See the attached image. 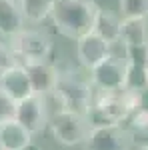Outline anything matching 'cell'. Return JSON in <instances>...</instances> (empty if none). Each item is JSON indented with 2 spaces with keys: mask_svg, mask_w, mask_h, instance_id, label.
Segmentation results:
<instances>
[{
  "mask_svg": "<svg viewBox=\"0 0 148 150\" xmlns=\"http://www.w3.org/2000/svg\"><path fill=\"white\" fill-rule=\"evenodd\" d=\"M146 70H148V62H146Z\"/></svg>",
  "mask_w": 148,
  "mask_h": 150,
  "instance_id": "obj_24",
  "label": "cell"
},
{
  "mask_svg": "<svg viewBox=\"0 0 148 150\" xmlns=\"http://www.w3.org/2000/svg\"><path fill=\"white\" fill-rule=\"evenodd\" d=\"M16 116V102L0 88V124Z\"/></svg>",
  "mask_w": 148,
  "mask_h": 150,
  "instance_id": "obj_22",
  "label": "cell"
},
{
  "mask_svg": "<svg viewBox=\"0 0 148 150\" xmlns=\"http://www.w3.org/2000/svg\"><path fill=\"white\" fill-rule=\"evenodd\" d=\"M0 150H2V148H0Z\"/></svg>",
  "mask_w": 148,
  "mask_h": 150,
  "instance_id": "obj_25",
  "label": "cell"
},
{
  "mask_svg": "<svg viewBox=\"0 0 148 150\" xmlns=\"http://www.w3.org/2000/svg\"><path fill=\"white\" fill-rule=\"evenodd\" d=\"M18 0H0V34L10 40L26 26Z\"/></svg>",
  "mask_w": 148,
  "mask_h": 150,
  "instance_id": "obj_13",
  "label": "cell"
},
{
  "mask_svg": "<svg viewBox=\"0 0 148 150\" xmlns=\"http://www.w3.org/2000/svg\"><path fill=\"white\" fill-rule=\"evenodd\" d=\"M120 28H122V20L110 10L104 8H96L94 14V22H92V30L98 36H102L108 44H120Z\"/></svg>",
  "mask_w": 148,
  "mask_h": 150,
  "instance_id": "obj_14",
  "label": "cell"
},
{
  "mask_svg": "<svg viewBox=\"0 0 148 150\" xmlns=\"http://www.w3.org/2000/svg\"><path fill=\"white\" fill-rule=\"evenodd\" d=\"M130 132H138V134H148V108L140 106L136 112H132L130 118Z\"/></svg>",
  "mask_w": 148,
  "mask_h": 150,
  "instance_id": "obj_20",
  "label": "cell"
},
{
  "mask_svg": "<svg viewBox=\"0 0 148 150\" xmlns=\"http://www.w3.org/2000/svg\"><path fill=\"white\" fill-rule=\"evenodd\" d=\"M120 44H148V18H122Z\"/></svg>",
  "mask_w": 148,
  "mask_h": 150,
  "instance_id": "obj_15",
  "label": "cell"
},
{
  "mask_svg": "<svg viewBox=\"0 0 148 150\" xmlns=\"http://www.w3.org/2000/svg\"><path fill=\"white\" fill-rule=\"evenodd\" d=\"M90 72V82L94 88L106 90V92H116L124 88V74H126V62L124 58L114 56L112 52L98 62Z\"/></svg>",
  "mask_w": 148,
  "mask_h": 150,
  "instance_id": "obj_7",
  "label": "cell"
},
{
  "mask_svg": "<svg viewBox=\"0 0 148 150\" xmlns=\"http://www.w3.org/2000/svg\"><path fill=\"white\" fill-rule=\"evenodd\" d=\"M10 46L14 54L18 58L20 64L26 62H40V60H48L52 54L54 42L52 38L42 32V30H34V28H24L16 36H12Z\"/></svg>",
  "mask_w": 148,
  "mask_h": 150,
  "instance_id": "obj_5",
  "label": "cell"
},
{
  "mask_svg": "<svg viewBox=\"0 0 148 150\" xmlns=\"http://www.w3.org/2000/svg\"><path fill=\"white\" fill-rule=\"evenodd\" d=\"M90 126H104V124H122L130 118V108L126 106L122 90L106 92L100 90L94 94L92 104L86 112Z\"/></svg>",
  "mask_w": 148,
  "mask_h": 150,
  "instance_id": "obj_4",
  "label": "cell"
},
{
  "mask_svg": "<svg viewBox=\"0 0 148 150\" xmlns=\"http://www.w3.org/2000/svg\"><path fill=\"white\" fill-rule=\"evenodd\" d=\"M24 68L28 72V78L32 84V90L42 96H50L56 88L58 80V68L54 64H50L48 60H40V62H26Z\"/></svg>",
  "mask_w": 148,
  "mask_h": 150,
  "instance_id": "obj_11",
  "label": "cell"
},
{
  "mask_svg": "<svg viewBox=\"0 0 148 150\" xmlns=\"http://www.w3.org/2000/svg\"><path fill=\"white\" fill-rule=\"evenodd\" d=\"M124 18H148V0H118Z\"/></svg>",
  "mask_w": 148,
  "mask_h": 150,
  "instance_id": "obj_18",
  "label": "cell"
},
{
  "mask_svg": "<svg viewBox=\"0 0 148 150\" xmlns=\"http://www.w3.org/2000/svg\"><path fill=\"white\" fill-rule=\"evenodd\" d=\"M48 128H50L52 138L60 142L62 146H78V144H84L92 126L86 114H80L68 108H60L50 116Z\"/></svg>",
  "mask_w": 148,
  "mask_h": 150,
  "instance_id": "obj_3",
  "label": "cell"
},
{
  "mask_svg": "<svg viewBox=\"0 0 148 150\" xmlns=\"http://www.w3.org/2000/svg\"><path fill=\"white\" fill-rule=\"evenodd\" d=\"M110 52H112V44H108L102 36H98L94 30L76 38V58H78L80 66L86 70H92Z\"/></svg>",
  "mask_w": 148,
  "mask_h": 150,
  "instance_id": "obj_9",
  "label": "cell"
},
{
  "mask_svg": "<svg viewBox=\"0 0 148 150\" xmlns=\"http://www.w3.org/2000/svg\"><path fill=\"white\" fill-rule=\"evenodd\" d=\"M18 4H20V10L26 22L40 24L46 18H50L52 0H18Z\"/></svg>",
  "mask_w": 148,
  "mask_h": 150,
  "instance_id": "obj_16",
  "label": "cell"
},
{
  "mask_svg": "<svg viewBox=\"0 0 148 150\" xmlns=\"http://www.w3.org/2000/svg\"><path fill=\"white\" fill-rule=\"evenodd\" d=\"M50 96H54L60 102V108H68V110H76L80 114H86L92 104V98H94V86H92L90 78H82L76 70L58 68L56 88Z\"/></svg>",
  "mask_w": 148,
  "mask_h": 150,
  "instance_id": "obj_2",
  "label": "cell"
},
{
  "mask_svg": "<svg viewBox=\"0 0 148 150\" xmlns=\"http://www.w3.org/2000/svg\"><path fill=\"white\" fill-rule=\"evenodd\" d=\"M96 8V4L86 0H52L50 20L62 36L76 40L92 30Z\"/></svg>",
  "mask_w": 148,
  "mask_h": 150,
  "instance_id": "obj_1",
  "label": "cell"
},
{
  "mask_svg": "<svg viewBox=\"0 0 148 150\" xmlns=\"http://www.w3.org/2000/svg\"><path fill=\"white\" fill-rule=\"evenodd\" d=\"M14 64H20V62H18V58H16V54H14L10 42L0 40V72L8 70L10 66H14Z\"/></svg>",
  "mask_w": 148,
  "mask_h": 150,
  "instance_id": "obj_21",
  "label": "cell"
},
{
  "mask_svg": "<svg viewBox=\"0 0 148 150\" xmlns=\"http://www.w3.org/2000/svg\"><path fill=\"white\" fill-rule=\"evenodd\" d=\"M0 88L8 94L14 102H20L24 98H28L30 94H34L24 64H14L8 70L0 72Z\"/></svg>",
  "mask_w": 148,
  "mask_h": 150,
  "instance_id": "obj_10",
  "label": "cell"
},
{
  "mask_svg": "<svg viewBox=\"0 0 148 150\" xmlns=\"http://www.w3.org/2000/svg\"><path fill=\"white\" fill-rule=\"evenodd\" d=\"M32 132H28L26 128L16 120L10 118L6 122L0 124V148L2 150H24L32 144Z\"/></svg>",
  "mask_w": 148,
  "mask_h": 150,
  "instance_id": "obj_12",
  "label": "cell"
},
{
  "mask_svg": "<svg viewBox=\"0 0 148 150\" xmlns=\"http://www.w3.org/2000/svg\"><path fill=\"white\" fill-rule=\"evenodd\" d=\"M28 132L40 134L48 128V106H46V96L42 94H30L20 102H16V116H14Z\"/></svg>",
  "mask_w": 148,
  "mask_h": 150,
  "instance_id": "obj_8",
  "label": "cell"
},
{
  "mask_svg": "<svg viewBox=\"0 0 148 150\" xmlns=\"http://www.w3.org/2000/svg\"><path fill=\"white\" fill-rule=\"evenodd\" d=\"M124 48V62L146 64L148 62V44H128Z\"/></svg>",
  "mask_w": 148,
  "mask_h": 150,
  "instance_id": "obj_19",
  "label": "cell"
},
{
  "mask_svg": "<svg viewBox=\"0 0 148 150\" xmlns=\"http://www.w3.org/2000/svg\"><path fill=\"white\" fill-rule=\"evenodd\" d=\"M124 88L138 90V92L148 90V70H146V64H132V62H126Z\"/></svg>",
  "mask_w": 148,
  "mask_h": 150,
  "instance_id": "obj_17",
  "label": "cell"
},
{
  "mask_svg": "<svg viewBox=\"0 0 148 150\" xmlns=\"http://www.w3.org/2000/svg\"><path fill=\"white\" fill-rule=\"evenodd\" d=\"M140 150H148V144H144V146H142V148H140Z\"/></svg>",
  "mask_w": 148,
  "mask_h": 150,
  "instance_id": "obj_23",
  "label": "cell"
},
{
  "mask_svg": "<svg viewBox=\"0 0 148 150\" xmlns=\"http://www.w3.org/2000/svg\"><path fill=\"white\" fill-rule=\"evenodd\" d=\"M86 150H130L132 132L122 124H104L92 126L84 140Z\"/></svg>",
  "mask_w": 148,
  "mask_h": 150,
  "instance_id": "obj_6",
  "label": "cell"
}]
</instances>
